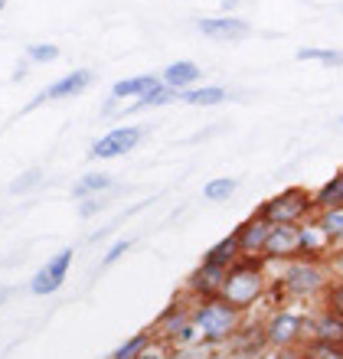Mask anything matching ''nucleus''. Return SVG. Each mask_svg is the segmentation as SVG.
<instances>
[{"label": "nucleus", "mask_w": 343, "mask_h": 359, "mask_svg": "<svg viewBox=\"0 0 343 359\" xmlns=\"http://www.w3.org/2000/svg\"><path fill=\"white\" fill-rule=\"evenodd\" d=\"M268 294V262L262 258H236L226 268V278L220 284V297L236 307L238 313H248Z\"/></svg>", "instance_id": "nucleus-1"}, {"label": "nucleus", "mask_w": 343, "mask_h": 359, "mask_svg": "<svg viewBox=\"0 0 343 359\" xmlns=\"http://www.w3.org/2000/svg\"><path fill=\"white\" fill-rule=\"evenodd\" d=\"M242 317L236 307H229L220 294L213 297H200V301L190 304V323L200 333V343L206 350H216V346H226V343L236 340V333L242 330Z\"/></svg>", "instance_id": "nucleus-2"}, {"label": "nucleus", "mask_w": 343, "mask_h": 359, "mask_svg": "<svg viewBox=\"0 0 343 359\" xmlns=\"http://www.w3.org/2000/svg\"><path fill=\"white\" fill-rule=\"evenodd\" d=\"M314 212V193H307L304 187H288L278 196L265 199L255 209L258 219H265L268 226H301L307 216Z\"/></svg>", "instance_id": "nucleus-3"}, {"label": "nucleus", "mask_w": 343, "mask_h": 359, "mask_svg": "<svg viewBox=\"0 0 343 359\" xmlns=\"http://www.w3.org/2000/svg\"><path fill=\"white\" fill-rule=\"evenodd\" d=\"M327 271L324 265H314V262H288L281 278H278L275 291L288 301H307V297H317V294L327 291Z\"/></svg>", "instance_id": "nucleus-4"}, {"label": "nucleus", "mask_w": 343, "mask_h": 359, "mask_svg": "<svg viewBox=\"0 0 343 359\" xmlns=\"http://www.w3.org/2000/svg\"><path fill=\"white\" fill-rule=\"evenodd\" d=\"M307 320L301 313L295 311H275L271 313V320L265 323V340L268 346H275V350H291L297 343L307 337Z\"/></svg>", "instance_id": "nucleus-5"}, {"label": "nucleus", "mask_w": 343, "mask_h": 359, "mask_svg": "<svg viewBox=\"0 0 343 359\" xmlns=\"http://www.w3.org/2000/svg\"><path fill=\"white\" fill-rule=\"evenodd\" d=\"M72 255H76L72 248H62V252H56V255L49 258L46 265L33 274V281H29V294H36V297L56 294L59 287H62V281H66L69 265H72Z\"/></svg>", "instance_id": "nucleus-6"}, {"label": "nucleus", "mask_w": 343, "mask_h": 359, "mask_svg": "<svg viewBox=\"0 0 343 359\" xmlns=\"http://www.w3.org/2000/svg\"><path fill=\"white\" fill-rule=\"evenodd\" d=\"M301 248V226H271L268 242L262 248V262H297Z\"/></svg>", "instance_id": "nucleus-7"}, {"label": "nucleus", "mask_w": 343, "mask_h": 359, "mask_svg": "<svg viewBox=\"0 0 343 359\" xmlns=\"http://www.w3.org/2000/svg\"><path fill=\"white\" fill-rule=\"evenodd\" d=\"M144 137V131L141 128H112L108 134H102L95 144H92V157L95 161H112V157H124L128 151H134L137 147V141Z\"/></svg>", "instance_id": "nucleus-8"}, {"label": "nucleus", "mask_w": 343, "mask_h": 359, "mask_svg": "<svg viewBox=\"0 0 343 359\" xmlns=\"http://www.w3.org/2000/svg\"><path fill=\"white\" fill-rule=\"evenodd\" d=\"M190 304L193 301L187 297V294L167 304V307H163V313L157 317V320H154V330L151 333H157L154 340H157V343H170L173 337H177V333H180L183 327L190 323Z\"/></svg>", "instance_id": "nucleus-9"}, {"label": "nucleus", "mask_w": 343, "mask_h": 359, "mask_svg": "<svg viewBox=\"0 0 343 359\" xmlns=\"http://www.w3.org/2000/svg\"><path fill=\"white\" fill-rule=\"evenodd\" d=\"M232 232H236V242H238V258H262V248H265V242H268L271 226L252 212V216H248L246 222H238Z\"/></svg>", "instance_id": "nucleus-10"}, {"label": "nucleus", "mask_w": 343, "mask_h": 359, "mask_svg": "<svg viewBox=\"0 0 343 359\" xmlns=\"http://www.w3.org/2000/svg\"><path fill=\"white\" fill-rule=\"evenodd\" d=\"M330 252H334V242L327 238L324 229L317 226V219L301 222V248H297V262H314V265H321Z\"/></svg>", "instance_id": "nucleus-11"}, {"label": "nucleus", "mask_w": 343, "mask_h": 359, "mask_svg": "<svg viewBox=\"0 0 343 359\" xmlns=\"http://www.w3.org/2000/svg\"><path fill=\"white\" fill-rule=\"evenodd\" d=\"M222 278H226V271L222 268H213V265H196V271L187 278V284H183V294L190 297V301H200V297H213V294H220V284Z\"/></svg>", "instance_id": "nucleus-12"}, {"label": "nucleus", "mask_w": 343, "mask_h": 359, "mask_svg": "<svg viewBox=\"0 0 343 359\" xmlns=\"http://www.w3.org/2000/svg\"><path fill=\"white\" fill-rule=\"evenodd\" d=\"M196 29H200L203 36L210 39H226V43H236V39H246L252 33L246 20L238 17H206V20H196Z\"/></svg>", "instance_id": "nucleus-13"}, {"label": "nucleus", "mask_w": 343, "mask_h": 359, "mask_svg": "<svg viewBox=\"0 0 343 359\" xmlns=\"http://www.w3.org/2000/svg\"><path fill=\"white\" fill-rule=\"evenodd\" d=\"M307 337L314 343H334V346H343V313L324 307V311L311 320V333H307Z\"/></svg>", "instance_id": "nucleus-14"}, {"label": "nucleus", "mask_w": 343, "mask_h": 359, "mask_svg": "<svg viewBox=\"0 0 343 359\" xmlns=\"http://www.w3.org/2000/svg\"><path fill=\"white\" fill-rule=\"evenodd\" d=\"M203 79L200 66L196 62H190V59H180V62H170V66L163 69L161 82L167 88H177V92H187V88H193L196 82Z\"/></svg>", "instance_id": "nucleus-15"}, {"label": "nucleus", "mask_w": 343, "mask_h": 359, "mask_svg": "<svg viewBox=\"0 0 343 359\" xmlns=\"http://www.w3.org/2000/svg\"><path fill=\"white\" fill-rule=\"evenodd\" d=\"M92 82H95V76H92L88 69H76V72H69V76L56 79V82H53V86H49L43 95H46V102H49V98L56 102V98H69V95L86 92V88L92 86Z\"/></svg>", "instance_id": "nucleus-16"}, {"label": "nucleus", "mask_w": 343, "mask_h": 359, "mask_svg": "<svg viewBox=\"0 0 343 359\" xmlns=\"http://www.w3.org/2000/svg\"><path fill=\"white\" fill-rule=\"evenodd\" d=\"M236 258H238V242H236V232H229V236H222L220 242L203 255V265H213V268H222V271H226Z\"/></svg>", "instance_id": "nucleus-17"}, {"label": "nucleus", "mask_w": 343, "mask_h": 359, "mask_svg": "<svg viewBox=\"0 0 343 359\" xmlns=\"http://www.w3.org/2000/svg\"><path fill=\"white\" fill-rule=\"evenodd\" d=\"M161 86V79L157 76H134V79H121V82H114L112 95L114 98H144L147 92Z\"/></svg>", "instance_id": "nucleus-18"}, {"label": "nucleus", "mask_w": 343, "mask_h": 359, "mask_svg": "<svg viewBox=\"0 0 343 359\" xmlns=\"http://www.w3.org/2000/svg\"><path fill=\"white\" fill-rule=\"evenodd\" d=\"M343 206V170L334 173V177L327 180L324 187L314 193V209L317 212H327V209H337Z\"/></svg>", "instance_id": "nucleus-19"}, {"label": "nucleus", "mask_w": 343, "mask_h": 359, "mask_svg": "<svg viewBox=\"0 0 343 359\" xmlns=\"http://www.w3.org/2000/svg\"><path fill=\"white\" fill-rule=\"evenodd\" d=\"M114 187V180L108 173H86V177H79V183L72 187V196L79 199H88V196H102L108 189Z\"/></svg>", "instance_id": "nucleus-20"}, {"label": "nucleus", "mask_w": 343, "mask_h": 359, "mask_svg": "<svg viewBox=\"0 0 343 359\" xmlns=\"http://www.w3.org/2000/svg\"><path fill=\"white\" fill-rule=\"evenodd\" d=\"M170 102H180V92H177V88H167L161 82L154 92H147L144 98H137V102L128 108V114H131V111H144V108H161V104H170Z\"/></svg>", "instance_id": "nucleus-21"}, {"label": "nucleus", "mask_w": 343, "mask_h": 359, "mask_svg": "<svg viewBox=\"0 0 343 359\" xmlns=\"http://www.w3.org/2000/svg\"><path fill=\"white\" fill-rule=\"evenodd\" d=\"M317 226L327 232V238L334 242V248L343 245V206L337 209H327V212H317Z\"/></svg>", "instance_id": "nucleus-22"}, {"label": "nucleus", "mask_w": 343, "mask_h": 359, "mask_svg": "<svg viewBox=\"0 0 343 359\" xmlns=\"http://www.w3.org/2000/svg\"><path fill=\"white\" fill-rule=\"evenodd\" d=\"M151 343H154V333L151 330H141V333H134L131 340H124L108 359H141L144 350H147Z\"/></svg>", "instance_id": "nucleus-23"}, {"label": "nucleus", "mask_w": 343, "mask_h": 359, "mask_svg": "<svg viewBox=\"0 0 343 359\" xmlns=\"http://www.w3.org/2000/svg\"><path fill=\"white\" fill-rule=\"evenodd\" d=\"M236 189H238V177H216L203 187V196L210 203H226V199L236 196Z\"/></svg>", "instance_id": "nucleus-24"}, {"label": "nucleus", "mask_w": 343, "mask_h": 359, "mask_svg": "<svg viewBox=\"0 0 343 359\" xmlns=\"http://www.w3.org/2000/svg\"><path fill=\"white\" fill-rule=\"evenodd\" d=\"M180 102L187 104H222L226 102V88L220 86H206V88H187V92H180Z\"/></svg>", "instance_id": "nucleus-25"}, {"label": "nucleus", "mask_w": 343, "mask_h": 359, "mask_svg": "<svg viewBox=\"0 0 343 359\" xmlns=\"http://www.w3.org/2000/svg\"><path fill=\"white\" fill-rule=\"evenodd\" d=\"M301 62H324V66H343V49H297Z\"/></svg>", "instance_id": "nucleus-26"}, {"label": "nucleus", "mask_w": 343, "mask_h": 359, "mask_svg": "<svg viewBox=\"0 0 343 359\" xmlns=\"http://www.w3.org/2000/svg\"><path fill=\"white\" fill-rule=\"evenodd\" d=\"M304 359H343V346H334V343H307L304 350Z\"/></svg>", "instance_id": "nucleus-27"}, {"label": "nucleus", "mask_w": 343, "mask_h": 359, "mask_svg": "<svg viewBox=\"0 0 343 359\" xmlns=\"http://www.w3.org/2000/svg\"><path fill=\"white\" fill-rule=\"evenodd\" d=\"M39 180H43L39 167H29L27 173H20V177L10 183V193H13V196H23V193H29L33 187H39Z\"/></svg>", "instance_id": "nucleus-28"}, {"label": "nucleus", "mask_w": 343, "mask_h": 359, "mask_svg": "<svg viewBox=\"0 0 343 359\" xmlns=\"http://www.w3.org/2000/svg\"><path fill=\"white\" fill-rule=\"evenodd\" d=\"M27 59H33V62H53V59H59V46H53V43H33V46H27Z\"/></svg>", "instance_id": "nucleus-29"}, {"label": "nucleus", "mask_w": 343, "mask_h": 359, "mask_svg": "<svg viewBox=\"0 0 343 359\" xmlns=\"http://www.w3.org/2000/svg\"><path fill=\"white\" fill-rule=\"evenodd\" d=\"M128 252H131V238H118V242L105 252V258H102V271L112 268L114 262H121V255H128Z\"/></svg>", "instance_id": "nucleus-30"}, {"label": "nucleus", "mask_w": 343, "mask_h": 359, "mask_svg": "<svg viewBox=\"0 0 343 359\" xmlns=\"http://www.w3.org/2000/svg\"><path fill=\"white\" fill-rule=\"evenodd\" d=\"M327 307L337 313H343V281L327 284Z\"/></svg>", "instance_id": "nucleus-31"}, {"label": "nucleus", "mask_w": 343, "mask_h": 359, "mask_svg": "<svg viewBox=\"0 0 343 359\" xmlns=\"http://www.w3.org/2000/svg\"><path fill=\"white\" fill-rule=\"evenodd\" d=\"M108 203H105V196H88L86 203H82V206H79V216L82 219H92L95 216V212H102V209H105Z\"/></svg>", "instance_id": "nucleus-32"}, {"label": "nucleus", "mask_w": 343, "mask_h": 359, "mask_svg": "<svg viewBox=\"0 0 343 359\" xmlns=\"http://www.w3.org/2000/svg\"><path fill=\"white\" fill-rule=\"evenodd\" d=\"M141 359H173V350L167 346V343H157L154 340L147 350H144V356Z\"/></svg>", "instance_id": "nucleus-33"}, {"label": "nucleus", "mask_w": 343, "mask_h": 359, "mask_svg": "<svg viewBox=\"0 0 343 359\" xmlns=\"http://www.w3.org/2000/svg\"><path fill=\"white\" fill-rule=\"evenodd\" d=\"M327 268H330V274H334V278H340V281H343V245L334 248V252L327 255Z\"/></svg>", "instance_id": "nucleus-34"}, {"label": "nucleus", "mask_w": 343, "mask_h": 359, "mask_svg": "<svg viewBox=\"0 0 343 359\" xmlns=\"http://www.w3.org/2000/svg\"><path fill=\"white\" fill-rule=\"evenodd\" d=\"M114 111H118V98H112V102L102 104V114H114Z\"/></svg>", "instance_id": "nucleus-35"}, {"label": "nucleus", "mask_w": 343, "mask_h": 359, "mask_svg": "<svg viewBox=\"0 0 343 359\" xmlns=\"http://www.w3.org/2000/svg\"><path fill=\"white\" fill-rule=\"evenodd\" d=\"M222 7H226V10H236V7H238V0H222Z\"/></svg>", "instance_id": "nucleus-36"}, {"label": "nucleus", "mask_w": 343, "mask_h": 359, "mask_svg": "<svg viewBox=\"0 0 343 359\" xmlns=\"http://www.w3.org/2000/svg\"><path fill=\"white\" fill-rule=\"evenodd\" d=\"M4 7H7V0H0V10H4Z\"/></svg>", "instance_id": "nucleus-37"}, {"label": "nucleus", "mask_w": 343, "mask_h": 359, "mask_svg": "<svg viewBox=\"0 0 343 359\" xmlns=\"http://www.w3.org/2000/svg\"><path fill=\"white\" fill-rule=\"evenodd\" d=\"M213 359H229V356H213Z\"/></svg>", "instance_id": "nucleus-38"}]
</instances>
